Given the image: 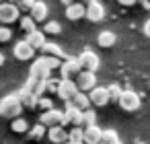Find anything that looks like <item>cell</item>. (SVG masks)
Masks as SVG:
<instances>
[{"label": "cell", "mask_w": 150, "mask_h": 144, "mask_svg": "<svg viewBox=\"0 0 150 144\" xmlns=\"http://www.w3.org/2000/svg\"><path fill=\"white\" fill-rule=\"evenodd\" d=\"M70 107H74V109H78V111H88L91 109V99H88V95H84V93H78L70 103H68Z\"/></svg>", "instance_id": "21"}, {"label": "cell", "mask_w": 150, "mask_h": 144, "mask_svg": "<svg viewBox=\"0 0 150 144\" xmlns=\"http://www.w3.org/2000/svg\"><path fill=\"white\" fill-rule=\"evenodd\" d=\"M82 136H84V128L68 130V142H82Z\"/></svg>", "instance_id": "30"}, {"label": "cell", "mask_w": 150, "mask_h": 144, "mask_svg": "<svg viewBox=\"0 0 150 144\" xmlns=\"http://www.w3.org/2000/svg\"><path fill=\"white\" fill-rule=\"evenodd\" d=\"M138 144H142V142H138Z\"/></svg>", "instance_id": "39"}, {"label": "cell", "mask_w": 150, "mask_h": 144, "mask_svg": "<svg viewBox=\"0 0 150 144\" xmlns=\"http://www.w3.org/2000/svg\"><path fill=\"white\" fill-rule=\"evenodd\" d=\"M21 29H23V31H25L27 35H31L33 31H37V27H35V21H33V19H31L29 15L21 19Z\"/></svg>", "instance_id": "28"}, {"label": "cell", "mask_w": 150, "mask_h": 144, "mask_svg": "<svg viewBox=\"0 0 150 144\" xmlns=\"http://www.w3.org/2000/svg\"><path fill=\"white\" fill-rule=\"evenodd\" d=\"M62 126H64V128H66V126L82 128V111H78V109L66 105V109H64V123H62Z\"/></svg>", "instance_id": "12"}, {"label": "cell", "mask_w": 150, "mask_h": 144, "mask_svg": "<svg viewBox=\"0 0 150 144\" xmlns=\"http://www.w3.org/2000/svg\"><path fill=\"white\" fill-rule=\"evenodd\" d=\"M39 123L45 126L47 130L50 128H58V126L64 123V111H60V109L54 107V109H50V111H45V113L39 115Z\"/></svg>", "instance_id": "6"}, {"label": "cell", "mask_w": 150, "mask_h": 144, "mask_svg": "<svg viewBox=\"0 0 150 144\" xmlns=\"http://www.w3.org/2000/svg\"><path fill=\"white\" fill-rule=\"evenodd\" d=\"M121 4H123V6H132V4H134V0H121Z\"/></svg>", "instance_id": "36"}, {"label": "cell", "mask_w": 150, "mask_h": 144, "mask_svg": "<svg viewBox=\"0 0 150 144\" xmlns=\"http://www.w3.org/2000/svg\"><path fill=\"white\" fill-rule=\"evenodd\" d=\"M17 95H19V99H21V105H23V109L25 107H29V109H35L37 107V103H39V99L35 97V95H31L25 87L21 89V91H17Z\"/></svg>", "instance_id": "19"}, {"label": "cell", "mask_w": 150, "mask_h": 144, "mask_svg": "<svg viewBox=\"0 0 150 144\" xmlns=\"http://www.w3.org/2000/svg\"><path fill=\"white\" fill-rule=\"evenodd\" d=\"M60 66H62V62H60V60L41 56V58H37V60L31 64L29 78H31V80H35V82H47V80L52 78V70H56V68H60Z\"/></svg>", "instance_id": "1"}, {"label": "cell", "mask_w": 150, "mask_h": 144, "mask_svg": "<svg viewBox=\"0 0 150 144\" xmlns=\"http://www.w3.org/2000/svg\"><path fill=\"white\" fill-rule=\"evenodd\" d=\"M11 130H13L15 134H27V132H29V123H27L23 117H19V119H13V123H11Z\"/></svg>", "instance_id": "26"}, {"label": "cell", "mask_w": 150, "mask_h": 144, "mask_svg": "<svg viewBox=\"0 0 150 144\" xmlns=\"http://www.w3.org/2000/svg\"><path fill=\"white\" fill-rule=\"evenodd\" d=\"M43 136H47V128L41 126V123H35V126L29 128V132H27V138H29L31 142H39Z\"/></svg>", "instance_id": "23"}, {"label": "cell", "mask_w": 150, "mask_h": 144, "mask_svg": "<svg viewBox=\"0 0 150 144\" xmlns=\"http://www.w3.org/2000/svg\"><path fill=\"white\" fill-rule=\"evenodd\" d=\"M41 52H43V56H45V58H56V60H62V62L66 60V54H64V50H62L58 43L47 41V43L43 45V50H41Z\"/></svg>", "instance_id": "16"}, {"label": "cell", "mask_w": 150, "mask_h": 144, "mask_svg": "<svg viewBox=\"0 0 150 144\" xmlns=\"http://www.w3.org/2000/svg\"><path fill=\"white\" fill-rule=\"evenodd\" d=\"M99 144H121V140H119V134L115 130H103Z\"/></svg>", "instance_id": "24"}, {"label": "cell", "mask_w": 150, "mask_h": 144, "mask_svg": "<svg viewBox=\"0 0 150 144\" xmlns=\"http://www.w3.org/2000/svg\"><path fill=\"white\" fill-rule=\"evenodd\" d=\"M60 80H62V78H50V80L45 82V97H47V95H58Z\"/></svg>", "instance_id": "29"}, {"label": "cell", "mask_w": 150, "mask_h": 144, "mask_svg": "<svg viewBox=\"0 0 150 144\" xmlns=\"http://www.w3.org/2000/svg\"><path fill=\"white\" fill-rule=\"evenodd\" d=\"M144 35H146V37H150V19L144 23Z\"/></svg>", "instance_id": "35"}, {"label": "cell", "mask_w": 150, "mask_h": 144, "mask_svg": "<svg viewBox=\"0 0 150 144\" xmlns=\"http://www.w3.org/2000/svg\"><path fill=\"white\" fill-rule=\"evenodd\" d=\"M33 9V2H21L19 4V13H31Z\"/></svg>", "instance_id": "34"}, {"label": "cell", "mask_w": 150, "mask_h": 144, "mask_svg": "<svg viewBox=\"0 0 150 144\" xmlns=\"http://www.w3.org/2000/svg\"><path fill=\"white\" fill-rule=\"evenodd\" d=\"M88 21L93 23H99L105 19V6L99 2V0H91V2H86V15H84Z\"/></svg>", "instance_id": "10"}, {"label": "cell", "mask_w": 150, "mask_h": 144, "mask_svg": "<svg viewBox=\"0 0 150 144\" xmlns=\"http://www.w3.org/2000/svg\"><path fill=\"white\" fill-rule=\"evenodd\" d=\"M80 72H82V70H80V64H78L76 58H66V60L62 62V66H60V76H62V80H76V76H78Z\"/></svg>", "instance_id": "4"}, {"label": "cell", "mask_w": 150, "mask_h": 144, "mask_svg": "<svg viewBox=\"0 0 150 144\" xmlns=\"http://www.w3.org/2000/svg\"><path fill=\"white\" fill-rule=\"evenodd\" d=\"M23 113V105L17 93H11L6 97L0 99V115L6 119H19V115Z\"/></svg>", "instance_id": "2"}, {"label": "cell", "mask_w": 150, "mask_h": 144, "mask_svg": "<svg viewBox=\"0 0 150 144\" xmlns=\"http://www.w3.org/2000/svg\"><path fill=\"white\" fill-rule=\"evenodd\" d=\"M78 95V89L74 84V80H60V89H58V97L68 105L74 97Z\"/></svg>", "instance_id": "9"}, {"label": "cell", "mask_w": 150, "mask_h": 144, "mask_svg": "<svg viewBox=\"0 0 150 144\" xmlns=\"http://www.w3.org/2000/svg\"><path fill=\"white\" fill-rule=\"evenodd\" d=\"M66 144H82V142H66Z\"/></svg>", "instance_id": "38"}, {"label": "cell", "mask_w": 150, "mask_h": 144, "mask_svg": "<svg viewBox=\"0 0 150 144\" xmlns=\"http://www.w3.org/2000/svg\"><path fill=\"white\" fill-rule=\"evenodd\" d=\"M21 17V13H19V6L17 4H0V23H4V25H11V23H15L17 19Z\"/></svg>", "instance_id": "11"}, {"label": "cell", "mask_w": 150, "mask_h": 144, "mask_svg": "<svg viewBox=\"0 0 150 144\" xmlns=\"http://www.w3.org/2000/svg\"><path fill=\"white\" fill-rule=\"evenodd\" d=\"M13 54H15V58H17V60H21V62H29V60H33L35 50H33L25 39H21V41H17V43H15Z\"/></svg>", "instance_id": "8"}, {"label": "cell", "mask_w": 150, "mask_h": 144, "mask_svg": "<svg viewBox=\"0 0 150 144\" xmlns=\"http://www.w3.org/2000/svg\"><path fill=\"white\" fill-rule=\"evenodd\" d=\"M84 15H86V6L80 4V2H72V4L66 6V17H68L70 21H78V19H82Z\"/></svg>", "instance_id": "17"}, {"label": "cell", "mask_w": 150, "mask_h": 144, "mask_svg": "<svg viewBox=\"0 0 150 144\" xmlns=\"http://www.w3.org/2000/svg\"><path fill=\"white\" fill-rule=\"evenodd\" d=\"M97 43H99L101 48H113V45L117 43V35H115L113 31H101L99 37H97Z\"/></svg>", "instance_id": "22"}, {"label": "cell", "mask_w": 150, "mask_h": 144, "mask_svg": "<svg viewBox=\"0 0 150 144\" xmlns=\"http://www.w3.org/2000/svg\"><path fill=\"white\" fill-rule=\"evenodd\" d=\"M121 93H123V89L119 87V82H111L109 87H107V95H109V101H119V97H121Z\"/></svg>", "instance_id": "25"}, {"label": "cell", "mask_w": 150, "mask_h": 144, "mask_svg": "<svg viewBox=\"0 0 150 144\" xmlns=\"http://www.w3.org/2000/svg\"><path fill=\"white\" fill-rule=\"evenodd\" d=\"M25 41H27L33 50H43V45L47 43L45 33H43V31H39V29H37V31H33L31 35H27V37H25Z\"/></svg>", "instance_id": "18"}, {"label": "cell", "mask_w": 150, "mask_h": 144, "mask_svg": "<svg viewBox=\"0 0 150 144\" xmlns=\"http://www.w3.org/2000/svg\"><path fill=\"white\" fill-rule=\"evenodd\" d=\"M93 126H97V113L88 109L82 113V128H93Z\"/></svg>", "instance_id": "27"}, {"label": "cell", "mask_w": 150, "mask_h": 144, "mask_svg": "<svg viewBox=\"0 0 150 144\" xmlns=\"http://www.w3.org/2000/svg\"><path fill=\"white\" fill-rule=\"evenodd\" d=\"M13 37V31L8 27H0V43H4V41H11Z\"/></svg>", "instance_id": "33"}, {"label": "cell", "mask_w": 150, "mask_h": 144, "mask_svg": "<svg viewBox=\"0 0 150 144\" xmlns=\"http://www.w3.org/2000/svg\"><path fill=\"white\" fill-rule=\"evenodd\" d=\"M88 99H91V105H95V107H105V105L109 103L107 87H95V89L88 93Z\"/></svg>", "instance_id": "13"}, {"label": "cell", "mask_w": 150, "mask_h": 144, "mask_svg": "<svg viewBox=\"0 0 150 144\" xmlns=\"http://www.w3.org/2000/svg\"><path fill=\"white\" fill-rule=\"evenodd\" d=\"M47 4L45 2H33V9H31V13H29V17L35 21V23H43L45 19H47Z\"/></svg>", "instance_id": "15"}, {"label": "cell", "mask_w": 150, "mask_h": 144, "mask_svg": "<svg viewBox=\"0 0 150 144\" xmlns=\"http://www.w3.org/2000/svg\"><path fill=\"white\" fill-rule=\"evenodd\" d=\"M74 84H76V89H78V93L88 95V93L97 87V74H93V72H80V74L76 76Z\"/></svg>", "instance_id": "5"}, {"label": "cell", "mask_w": 150, "mask_h": 144, "mask_svg": "<svg viewBox=\"0 0 150 144\" xmlns=\"http://www.w3.org/2000/svg\"><path fill=\"white\" fill-rule=\"evenodd\" d=\"M101 134L103 130L93 126V128H84V136H82V144H99L101 142Z\"/></svg>", "instance_id": "20"}, {"label": "cell", "mask_w": 150, "mask_h": 144, "mask_svg": "<svg viewBox=\"0 0 150 144\" xmlns=\"http://www.w3.org/2000/svg\"><path fill=\"white\" fill-rule=\"evenodd\" d=\"M78 60V64H80V70L82 72H93V74H97V70H99V66H101V60H99V56L93 52V50H82L80 52V56L76 58Z\"/></svg>", "instance_id": "3"}, {"label": "cell", "mask_w": 150, "mask_h": 144, "mask_svg": "<svg viewBox=\"0 0 150 144\" xmlns=\"http://www.w3.org/2000/svg\"><path fill=\"white\" fill-rule=\"evenodd\" d=\"M4 60H6V58H4V54H0V66L4 64Z\"/></svg>", "instance_id": "37"}, {"label": "cell", "mask_w": 150, "mask_h": 144, "mask_svg": "<svg viewBox=\"0 0 150 144\" xmlns=\"http://www.w3.org/2000/svg\"><path fill=\"white\" fill-rule=\"evenodd\" d=\"M47 138H50L54 144H66V142H68V130H66L64 126L50 128V130H47Z\"/></svg>", "instance_id": "14"}, {"label": "cell", "mask_w": 150, "mask_h": 144, "mask_svg": "<svg viewBox=\"0 0 150 144\" xmlns=\"http://www.w3.org/2000/svg\"><path fill=\"white\" fill-rule=\"evenodd\" d=\"M37 107H41V109H43V113H45V111L54 109V99H50V97H41V99H39V103H37Z\"/></svg>", "instance_id": "32"}, {"label": "cell", "mask_w": 150, "mask_h": 144, "mask_svg": "<svg viewBox=\"0 0 150 144\" xmlns=\"http://www.w3.org/2000/svg\"><path fill=\"white\" fill-rule=\"evenodd\" d=\"M62 31V25L58 23V21H47L45 23V29H43V33H52V35H58Z\"/></svg>", "instance_id": "31"}, {"label": "cell", "mask_w": 150, "mask_h": 144, "mask_svg": "<svg viewBox=\"0 0 150 144\" xmlns=\"http://www.w3.org/2000/svg\"><path fill=\"white\" fill-rule=\"evenodd\" d=\"M117 103H119V107L123 111H136V109H140V97L134 91H123Z\"/></svg>", "instance_id": "7"}]
</instances>
